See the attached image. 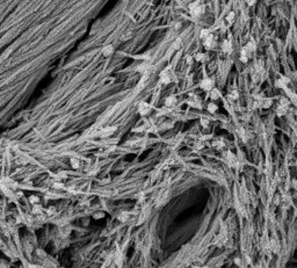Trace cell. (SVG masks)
Returning a JSON list of instances; mask_svg holds the SVG:
<instances>
[{
	"label": "cell",
	"mask_w": 297,
	"mask_h": 268,
	"mask_svg": "<svg viewBox=\"0 0 297 268\" xmlns=\"http://www.w3.org/2000/svg\"><path fill=\"white\" fill-rule=\"evenodd\" d=\"M224 156H225V159H226L227 164H229L231 167H236V166H237V158H236V156L233 154L232 152H230V151L225 152Z\"/></svg>",
	"instance_id": "obj_3"
},
{
	"label": "cell",
	"mask_w": 297,
	"mask_h": 268,
	"mask_svg": "<svg viewBox=\"0 0 297 268\" xmlns=\"http://www.w3.org/2000/svg\"><path fill=\"white\" fill-rule=\"evenodd\" d=\"M212 87H214V81H212V79L205 78V79H203L202 82H201V88L204 89V91H211Z\"/></svg>",
	"instance_id": "obj_5"
},
{
	"label": "cell",
	"mask_w": 297,
	"mask_h": 268,
	"mask_svg": "<svg viewBox=\"0 0 297 268\" xmlns=\"http://www.w3.org/2000/svg\"><path fill=\"white\" fill-rule=\"evenodd\" d=\"M246 1H247V4H248L250 6H252V5L255 2V0H246Z\"/></svg>",
	"instance_id": "obj_20"
},
{
	"label": "cell",
	"mask_w": 297,
	"mask_h": 268,
	"mask_svg": "<svg viewBox=\"0 0 297 268\" xmlns=\"http://www.w3.org/2000/svg\"><path fill=\"white\" fill-rule=\"evenodd\" d=\"M234 16H236V15H234V13H233V12H230L229 14H227L226 18H225V21H226L227 26H229V24H231L233 21H234Z\"/></svg>",
	"instance_id": "obj_14"
},
{
	"label": "cell",
	"mask_w": 297,
	"mask_h": 268,
	"mask_svg": "<svg viewBox=\"0 0 297 268\" xmlns=\"http://www.w3.org/2000/svg\"><path fill=\"white\" fill-rule=\"evenodd\" d=\"M219 96H221L219 91H218V89H216V88H212V89H211V93H210V98H211L212 100H217Z\"/></svg>",
	"instance_id": "obj_13"
},
{
	"label": "cell",
	"mask_w": 297,
	"mask_h": 268,
	"mask_svg": "<svg viewBox=\"0 0 297 268\" xmlns=\"http://www.w3.org/2000/svg\"><path fill=\"white\" fill-rule=\"evenodd\" d=\"M173 77H174L173 71L171 70L169 67H167V69H165V70L160 73V80H161L163 84H169V82L172 81Z\"/></svg>",
	"instance_id": "obj_2"
},
{
	"label": "cell",
	"mask_w": 297,
	"mask_h": 268,
	"mask_svg": "<svg viewBox=\"0 0 297 268\" xmlns=\"http://www.w3.org/2000/svg\"><path fill=\"white\" fill-rule=\"evenodd\" d=\"M195 58H196V60H197V62H204L207 57H205V55H204V53H197V55L195 56Z\"/></svg>",
	"instance_id": "obj_17"
},
{
	"label": "cell",
	"mask_w": 297,
	"mask_h": 268,
	"mask_svg": "<svg viewBox=\"0 0 297 268\" xmlns=\"http://www.w3.org/2000/svg\"><path fill=\"white\" fill-rule=\"evenodd\" d=\"M203 44L204 47L207 48V49H212V48L215 47V41H214V36L210 34L207 38H204L203 40Z\"/></svg>",
	"instance_id": "obj_6"
},
{
	"label": "cell",
	"mask_w": 297,
	"mask_h": 268,
	"mask_svg": "<svg viewBox=\"0 0 297 268\" xmlns=\"http://www.w3.org/2000/svg\"><path fill=\"white\" fill-rule=\"evenodd\" d=\"M138 111H139L140 115H147L150 111H151V106L146 102H140L139 106H138Z\"/></svg>",
	"instance_id": "obj_4"
},
{
	"label": "cell",
	"mask_w": 297,
	"mask_h": 268,
	"mask_svg": "<svg viewBox=\"0 0 297 268\" xmlns=\"http://www.w3.org/2000/svg\"><path fill=\"white\" fill-rule=\"evenodd\" d=\"M289 82V79L288 78H281L279 81H277V85L280 87H285V85Z\"/></svg>",
	"instance_id": "obj_15"
},
{
	"label": "cell",
	"mask_w": 297,
	"mask_h": 268,
	"mask_svg": "<svg viewBox=\"0 0 297 268\" xmlns=\"http://www.w3.org/2000/svg\"><path fill=\"white\" fill-rule=\"evenodd\" d=\"M210 35V31L208 29H203L202 31H201V35H200V37L202 38V40H204V38H207L208 36Z\"/></svg>",
	"instance_id": "obj_16"
},
{
	"label": "cell",
	"mask_w": 297,
	"mask_h": 268,
	"mask_svg": "<svg viewBox=\"0 0 297 268\" xmlns=\"http://www.w3.org/2000/svg\"><path fill=\"white\" fill-rule=\"evenodd\" d=\"M189 11H190V14L193 16H200V15L203 14L204 7L200 1H195V2L189 5Z\"/></svg>",
	"instance_id": "obj_1"
},
{
	"label": "cell",
	"mask_w": 297,
	"mask_h": 268,
	"mask_svg": "<svg viewBox=\"0 0 297 268\" xmlns=\"http://www.w3.org/2000/svg\"><path fill=\"white\" fill-rule=\"evenodd\" d=\"M212 146L215 147V149H217V150H222L223 147H224V142H223V139H216L214 143H212Z\"/></svg>",
	"instance_id": "obj_11"
},
{
	"label": "cell",
	"mask_w": 297,
	"mask_h": 268,
	"mask_svg": "<svg viewBox=\"0 0 297 268\" xmlns=\"http://www.w3.org/2000/svg\"><path fill=\"white\" fill-rule=\"evenodd\" d=\"M111 50H113V48H111V47L106 48V49H105V55H106V56H107V55H109V53H111Z\"/></svg>",
	"instance_id": "obj_19"
},
{
	"label": "cell",
	"mask_w": 297,
	"mask_h": 268,
	"mask_svg": "<svg viewBox=\"0 0 297 268\" xmlns=\"http://www.w3.org/2000/svg\"><path fill=\"white\" fill-rule=\"evenodd\" d=\"M175 103H176V98H175L174 95L168 96V98H166V100H165V105H166V107H174Z\"/></svg>",
	"instance_id": "obj_9"
},
{
	"label": "cell",
	"mask_w": 297,
	"mask_h": 268,
	"mask_svg": "<svg viewBox=\"0 0 297 268\" xmlns=\"http://www.w3.org/2000/svg\"><path fill=\"white\" fill-rule=\"evenodd\" d=\"M222 50H223V53H231V51H232V44H231V42L225 40V41L223 42V44H222Z\"/></svg>",
	"instance_id": "obj_7"
},
{
	"label": "cell",
	"mask_w": 297,
	"mask_h": 268,
	"mask_svg": "<svg viewBox=\"0 0 297 268\" xmlns=\"http://www.w3.org/2000/svg\"><path fill=\"white\" fill-rule=\"evenodd\" d=\"M189 99L190 100H188V105L194 107V108H201V102H200V99L197 96H193Z\"/></svg>",
	"instance_id": "obj_8"
},
{
	"label": "cell",
	"mask_w": 297,
	"mask_h": 268,
	"mask_svg": "<svg viewBox=\"0 0 297 268\" xmlns=\"http://www.w3.org/2000/svg\"><path fill=\"white\" fill-rule=\"evenodd\" d=\"M208 110H209V113H215L216 110H217V106L215 105V103H209L208 105Z\"/></svg>",
	"instance_id": "obj_18"
},
{
	"label": "cell",
	"mask_w": 297,
	"mask_h": 268,
	"mask_svg": "<svg viewBox=\"0 0 297 268\" xmlns=\"http://www.w3.org/2000/svg\"><path fill=\"white\" fill-rule=\"evenodd\" d=\"M251 53L246 50V48H243L241 49V53H240V59L243 60V62H247V59H248V56H250Z\"/></svg>",
	"instance_id": "obj_10"
},
{
	"label": "cell",
	"mask_w": 297,
	"mask_h": 268,
	"mask_svg": "<svg viewBox=\"0 0 297 268\" xmlns=\"http://www.w3.org/2000/svg\"><path fill=\"white\" fill-rule=\"evenodd\" d=\"M239 96V93L237 89H233V91H231L230 92V94H229V100L230 101H236V100L238 99Z\"/></svg>",
	"instance_id": "obj_12"
}]
</instances>
